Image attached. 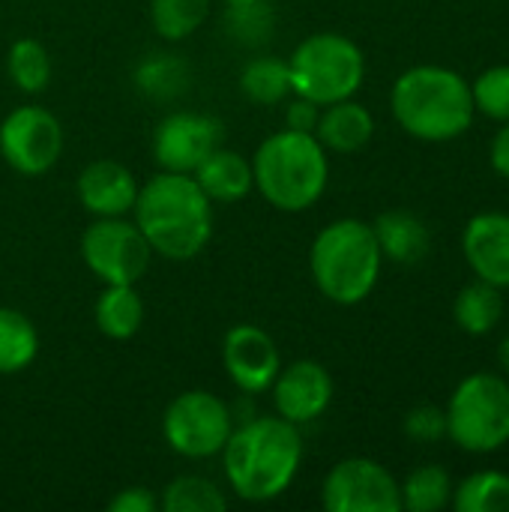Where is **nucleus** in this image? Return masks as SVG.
I'll return each instance as SVG.
<instances>
[{"label": "nucleus", "mask_w": 509, "mask_h": 512, "mask_svg": "<svg viewBox=\"0 0 509 512\" xmlns=\"http://www.w3.org/2000/svg\"><path fill=\"white\" fill-rule=\"evenodd\" d=\"M225 507L228 501L219 486L204 477H177L159 498V510L165 512H222Z\"/></svg>", "instance_id": "obj_29"}, {"label": "nucleus", "mask_w": 509, "mask_h": 512, "mask_svg": "<svg viewBox=\"0 0 509 512\" xmlns=\"http://www.w3.org/2000/svg\"><path fill=\"white\" fill-rule=\"evenodd\" d=\"M405 435L417 444H435L447 435V411L435 405H420L405 417Z\"/></svg>", "instance_id": "obj_32"}, {"label": "nucleus", "mask_w": 509, "mask_h": 512, "mask_svg": "<svg viewBox=\"0 0 509 512\" xmlns=\"http://www.w3.org/2000/svg\"><path fill=\"white\" fill-rule=\"evenodd\" d=\"M222 363L240 393H264L279 375V348L273 336L255 324H237L225 333Z\"/></svg>", "instance_id": "obj_13"}, {"label": "nucleus", "mask_w": 509, "mask_h": 512, "mask_svg": "<svg viewBox=\"0 0 509 512\" xmlns=\"http://www.w3.org/2000/svg\"><path fill=\"white\" fill-rule=\"evenodd\" d=\"M81 258L105 285H135L153 258V249L135 222L123 216H96L81 237Z\"/></svg>", "instance_id": "obj_9"}, {"label": "nucleus", "mask_w": 509, "mask_h": 512, "mask_svg": "<svg viewBox=\"0 0 509 512\" xmlns=\"http://www.w3.org/2000/svg\"><path fill=\"white\" fill-rule=\"evenodd\" d=\"M240 90L255 105H279L285 102L291 87V66L282 57H252L240 72Z\"/></svg>", "instance_id": "obj_23"}, {"label": "nucleus", "mask_w": 509, "mask_h": 512, "mask_svg": "<svg viewBox=\"0 0 509 512\" xmlns=\"http://www.w3.org/2000/svg\"><path fill=\"white\" fill-rule=\"evenodd\" d=\"M381 246L372 225L360 219L330 222L312 243L309 267L318 291L339 306L363 303L381 273Z\"/></svg>", "instance_id": "obj_5"}, {"label": "nucleus", "mask_w": 509, "mask_h": 512, "mask_svg": "<svg viewBox=\"0 0 509 512\" xmlns=\"http://www.w3.org/2000/svg\"><path fill=\"white\" fill-rule=\"evenodd\" d=\"M231 432H234L231 408L207 390L180 393L165 408V417H162V435L168 447L186 459L219 456Z\"/></svg>", "instance_id": "obj_8"}, {"label": "nucleus", "mask_w": 509, "mask_h": 512, "mask_svg": "<svg viewBox=\"0 0 509 512\" xmlns=\"http://www.w3.org/2000/svg\"><path fill=\"white\" fill-rule=\"evenodd\" d=\"M303 462L300 426L276 417H252L222 447L225 480L237 498L261 504L279 498Z\"/></svg>", "instance_id": "obj_2"}, {"label": "nucleus", "mask_w": 509, "mask_h": 512, "mask_svg": "<svg viewBox=\"0 0 509 512\" xmlns=\"http://www.w3.org/2000/svg\"><path fill=\"white\" fill-rule=\"evenodd\" d=\"M498 363H501V369L509 375V336L501 342V348H498Z\"/></svg>", "instance_id": "obj_36"}, {"label": "nucleus", "mask_w": 509, "mask_h": 512, "mask_svg": "<svg viewBox=\"0 0 509 512\" xmlns=\"http://www.w3.org/2000/svg\"><path fill=\"white\" fill-rule=\"evenodd\" d=\"M492 168L509 180V120L507 126L495 135V141H492Z\"/></svg>", "instance_id": "obj_35"}, {"label": "nucleus", "mask_w": 509, "mask_h": 512, "mask_svg": "<svg viewBox=\"0 0 509 512\" xmlns=\"http://www.w3.org/2000/svg\"><path fill=\"white\" fill-rule=\"evenodd\" d=\"M447 435L468 453H495L509 444V384L477 372L465 378L447 405Z\"/></svg>", "instance_id": "obj_7"}, {"label": "nucleus", "mask_w": 509, "mask_h": 512, "mask_svg": "<svg viewBox=\"0 0 509 512\" xmlns=\"http://www.w3.org/2000/svg\"><path fill=\"white\" fill-rule=\"evenodd\" d=\"M459 512H509V477L501 471L471 474L453 495Z\"/></svg>", "instance_id": "obj_27"}, {"label": "nucleus", "mask_w": 509, "mask_h": 512, "mask_svg": "<svg viewBox=\"0 0 509 512\" xmlns=\"http://www.w3.org/2000/svg\"><path fill=\"white\" fill-rule=\"evenodd\" d=\"M252 177L255 189L276 210H309L327 189V150L309 132L282 129L258 144L252 159Z\"/></svg>", "instance_id": "obj_4"}, {"label": "nucleus", "mask_w": 509, "mask_h": 512, "mask_svg": "<svg viewBox=\"0 0 509 512\" xmlns=\"http://www.w3.org/2000/svg\"><path fill=\"white\" fill-rule=\"evenodd\" d=\"M501 288L477 279L474 285H465L456 297V306H453V315H456V324L471 333V336H486L498 327L501 315H504V300L498 294Z\"/></svg>", "instance_id": "obj_21"}, {"label": "nucleus", "mask_w": 509, "mask_h": 512, "mask_svg": "<svg viewBox=\"0 0 509 512\" xmlns=\"http://www.w3.org/2000/svg\"><path fill=\"white\" fill-rule=\"evenodd\" d=\"M96 327L108 339L126 342L144 324V300L135 285H105L102 297L96 300Z\"/></svg>", "instance_id": "obj_20"}, {"label": "nucleus", "mask_w": 509, "mask_h": 512, "mask_svg": "<svg viewBox=\"0 0 509 512\" xmlns=\"http://www.w3.org/2000/svg\"><path fill=\"white\" fill-rule=\"evenodd\" d=\"M132 213L150 249L171 261L195 258L213 237V201L192 174L159 171L138 186Z\"/></svg>", "instance_id": "obj_1"}, {"label": "nucleus", "mask_w": 509, "mask_h": 512, "mask_svg": "<svg viewBox=\"0 0 509 512\" xmlns=\"http://www.w3.org/2000/svg\"><path fill=\"white\" fill-rule=\"evenodd\" d=\"M318 117H321V105H315L312 99H303V96H297L294 102H288V105H285V129H294V132H309V135H315Z\"/></svg>", "instance_id": "obj_33"}, {"label": "nucleus", "mask_w": 509, "mask_h": 512, "mask_svg": "<svg viewBox=\"0 0 509 512\" xmlns=\"http://www.w3.org/2000/svg\"><path fill=\"white\" fill-rule=\"evenodd\" d=\"M159 510V498L150 495L147 489L141 486H132V489H123L111 504L108 512H156Z\"/></svg>", "instance_id": "obj_34"}, {"label": "nucleus", "mask_w": 509, "mask_h": 512, "mask_svg": "<svg viewBox=\"0 0 509 512\" xmlns=\"http://www.w3.org/2000/svg\"><path fill=\"white\" fill-rule=\"evenodd\" d=\"M6 69L21 93H42L51 81V57L36 39H15L6 57Z\"/></svg>", "instance_id": "obj_26"}, {"label": "nucleus", "mask_w": 509, "mask_h": 512, "mask_svg": "<svg viewBox=\"0 0 509 512\" xmlns=\"http://www.w3.org/2000/svg\"><path fill=\"white\" fill-rule=\"evenodd\" d=\"M321 501L327 512H399L402 495L393 474L375 459H342L324 480Z\"/></svg>", "instance_id": "obj_11"}, {"label": "nucleus", "mask_w": 509, "mask_h": 512, "mask_svg": "<svg viewBox=\"0 0 509 512\" xmlns=\"http://www.w3.org/2000/svg\"><path fill=\"white\" fill-rule=\"evenodd\" d=\"M372 135H375V120L369 108L354 99L324 105L315 126V138L321 141L324 150L333 153H357L372 141Z\"/></svg>", "instance_id": "obj_17"}, {"label": "nucleus", "mask_w": 509, "mask_h": 512, "mask_svg": "<svg viewBox=\"0 0 509 512\" xmlns=\"http://www.w3.org/2000/svg\"><path fill=\"white\" fill-rule=\"evenodd\" d=\"M375 240L381 246V255L399 264H414L429 252V228L423 219H417L408 210H390L381 213L372 225Z\"/></svg>", "instance_id": "obj_19"}, {"label": "nucleus", "mask_w": 509, "mask_h": 512, "mask_svg": "<svg viewBox=\"0 0 509 512\" xmlns=\"http://www.w3.org/2000/svg\"><path fill=\"white\" fill-rule=\"evenodd\" d=\"M273 27H276V15L267 0L228 9V33L240 45H264L273 36Z\"/></svg>", "instance_id": "obj_30"}, {"label": "nucleus", "mask_w": 509, "mask_h": 512, "mask_svg": "<svg viewBox=\"0 0 509 512\" xmlns=\"http://www.w3.org/2000/svg\"><path fill=\"white\" fill-rule=\"evenodd\" d=\"M228 3V9L231 6H252V3H258V0H225Z\"/></svg>", "instance_id": "obj_37"}, {"label": "nucleus", "mask_w": 509, "mask_h": 512, "mask_svg": "<svg viewBox=\"0 0 509 512\" xmlns=\"http://www.w3.org/2000/svg\"><path fill=\"white\" fill-rule=\"evenodd\" d=\"M135 87L156 102L180 99L189 87V66L177 54H150L135 69Z\"/></svg>", "instance_id": "obj_22"}, {"label": "nucleus", "mask_w": 509, "mask_h": 512, "mask_svg": "<svg viewBox=\"0 0 509 512\" xmlns=\"http://www.w3.org/2000/svg\"><path fill=\"white\" fill-rule=\"evenodd\" d=\"M474 108L492 120H509V66H492L471 84Z\"/></svg>", "instance_id": "obj_31"}, {"label": "nucleus", "mask_w": 509, "mask_h": 512, "mask_svg": "<svg viewBox=\"0 0 509 512\" xmlns=\"http://www.w3.org/2000/svg\"><path fill=\"white\" fill-rule=\"evenodd\" d=\"M270 390H273L276 414L294 426H306L318 420L333 402V378L315 360H297L279 369Z\"/></svg>", "instance_id": "obj_14"}, {"label": "nucleus", "mask_w": 509, "mask_h": 512, "mask_svg": "<svg viewBox=\"0 0 509 512\" xmlns=\"http://www.w3.org/2000/svg\"><path fill=\"white\" fill-rule=\"evenodd\" d=\"M210 12V0H153L150 21L156 33L168 42L192 36Z\"/></svg>", "instance_id": "obj_28"}, {"label": "nucleus", "mask_w": 509, "mask_h": 512, "mask_svg": "<svg viewBox=\"0 0 509 512\" xmlns=\"http://www.w3.org/2000/svg\"><path fill=\"white\" fill-rule=\"evenodd\" d=\"M393 117L420 141H453L474 120L471 84L447 66H414L390 93Z\"/></svg>", "instance_id": "obj_3"}, {"label": "nucleus", "mask_w": 509, "mask_h": 512, "mask_svg": "<svg viewBox=\"0 0 509 512\" xmlns=\"http://www.w3.org/2000/svg\"><path fill=\"white\" fill-rule=\"evenodd\" d=\"M399 495H402V510L438 512L453 498V480L444 468L423 465L399 486Z\"/></svg>", "instance_id": "obj_25"}, {"label": "nucleus", "mask_w": 509, "mask_h": 512, "mask_svg": "<svg viewBox=\"0 0 509 512\" xmlns=\"http://www.w3.org/2000/svg\"><path fill=\"white\" fill-rule=\"evenodd\" d=\"M60 153H63V129L51 111L39 105H24L15 108L0 123V156L12 171L24 177H39L51 171Z\"/></svg>", "instance_id": "obj_10"}, {"label": "nucleus", "mask_w": 509, "mask_h": 512, "mask_svg": "<svg viewBox=\"0 0 509 512\" xmlns=\"http://www.w3.org/2000/svg\"><path fill=\"white\" fill-rule=\"evenodd\" d=\"M192 177L198 180V186L204 189V195L213 204H234L255 189L252 162H246L240 153H234L222 144L195 168Z\"/></svg>", "instance_id": "obj_18"}, {"label": "nucleus", "mask_w": 509, "mask_h": 512, "mask_svg": "<svg viewBox=\"0 0 509 512\" xmlns=\"http://www.w3.org/2000/svg\"><path fill=\"white\" fill-rule=\"evenodd\" d=\"M39 336L33 321L18 312L0 306V375H15L36 360Z\"/></svg>", "instance_id": "obj_24"}, {"label": "nucleus", "mask_w": 509, "mask_h": 512, "mask_svg": "<svg viewBox=\"0 0 509 512\" xmlns=\"http://www.w3.org/2000/svg\"><path fill=\"white\" fill-rule=\"evenodd\" d=\"M465 261L477 279L509 288V216L507 213H480L468 222L462 234Z\"/></svg>", "instance_id": "obj_15"}, {"label": "nucleus", "mask_w": 509, "mask_h": 512, "mask_svg": "<svg viewBox=\"0 0 509 512\" xmlns=\"http://www.w3.org/2000/svg\"><path fill=\"white\" fill-rule=\"evenodd\" d=\"M288 66L294 96L312 99L321 108L351 99L366 75V57L360 45L330 30L306 36L294 48Z\"/></svg>", "instance_id": "obj_6"}, {"label": "nucleus", "mask_w": 509, "mask_h": 512, "mask_svg": "<svg viewBox=\"0 0 509 512\" xmlns=\"http://www.w3.org/2000/svg\"><path fill=\"white\" fill-rule=\"evenodd\" d=\"M222 144V123L195 111L168 114L153 135V153L162 171L195 174V168Z\"/></svg>", "instance_id": "obj_12"}, {"label": "nucleus", "mask_w": 509, "mask_h": 512, "mask_svg": "<svg viewBox=\"0 0 509 512\" xmlns=\"http://www.w3.org/2000/svg\"><path fill=\"white\" fill-rule=\"evenodd\" d=\"M78 198L93 216H126L135 207L138 183L126 165L114 159H96L78 177Z\"/></svg>", "instance_id": "obj_16"}]
</instances>
